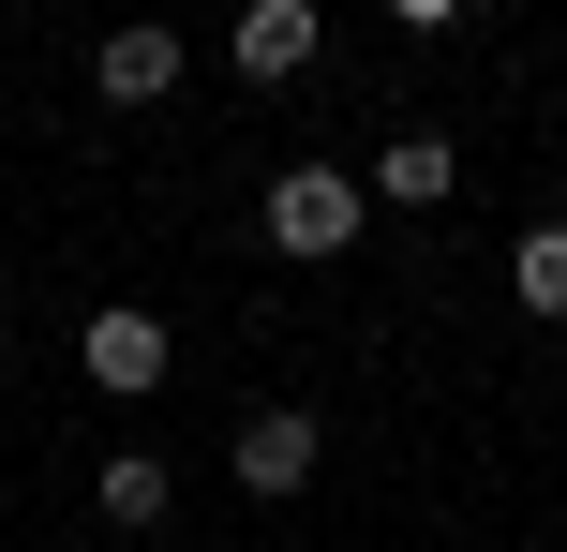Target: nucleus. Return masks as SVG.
Returning <instances> with one entry per match:
<instances>
[{
	"mask_svg": "<svg viewBox=\"0 0 567 552\" xmlns=\"http://www.w3.org/2000/svg\"><path fill=\"white\" fill-rule=\"evenodd\" d=\"M508 299L538 329H567V225H523V254H508Z\"/></svg>",
	"mask_w": 567,
	"mask_h": 552,
	"instance_id": "nucleus-8",
	"label": "nucleus"
},
{
	"mask_svg": "<svg viewBox=\"0 0 567 552\" xmlns=\"http://www.w3.org/2000/svg\"><path fill=\"white\" fill-rule=\"evenodd\" d=\"M165 448H105V478H90V508H105V523H165Z\"/></svg>",
	"mask_w": 567,
	"mask_h": 552,
	"instance_id": "nucleus-7",
	"label": "nucleus"
},
{
	"mask_svg": "<svg viewBox=\"0 0 567 552\" xmlns=\"http://www.w3.org/2000/svg\"><path fill=\"white\" fill-rule=\"evenodd\" d=\"M343 239H359V165H284L269 179V254H343Z\"/></svg>",
	"mask_w": 567,
	"mask_h": 552,
	"instance_id": "nucleus-1",
	"label": "nucleus"
},
{
	"mask_svg": "<svg viewBox=\"0 0 567 552\" xmlns=\"http://www.w3.org/2000/svg\"><path fill=\"white\" fill-rule=\"evenodd\" d=\"M225 464H239V493H299V478H313V404H255V418H239V434H225Z\"/></svg>",
	"mask_w": 567,
	"mask_h": 552,
	"instance_id": "nucleus-3",
	"label": "nucleus"
},
{
	"mask_svg": "<svg viewBox=\"0 0 567 552\" xmlns=\"http://www.w3.org/2000/svg\"><path fill=\"white\" fill-rule=\"evenodd\" d=\"M75 358H90V388H105V404H150V388H165V314H135V299H105V314L75 329Z\"/></svg>",
	"mask_w": 567,
	"mask_h": 552,
	"instance_id": "nucleus-2",
	"label": "nucleus"
},
{
	"mask_svg": "<svg viewBox=\"0 0 567 552\" xmlns=\"http://www.w3.org/2000/svg\"><path fill=\"white\" fill-rule=\"evenodd\" d=\"M299 60H313V0H239V75L284 90Z\"/></svg>",
	"mask_w": 567,
	"mask_h": 552,
	"instance_id": "nucleus-6",
	"label": "nucleus"
},
{
	"mask_svg": "<svg viewBox=\"0 0 567 552\" xmlns=\"http://www.w3.org/2000/svg\"><path fill=\"white\" fill-rule=\"evenodd\" d=\"M179 60H195V45H179V30H105V45H90V90H105V105H165V90H179Z\"/></svg>",
	"mask_w": 567,
	"mask_h": 552,
	"instance_id": "nucleus-4",
	"label": "nucleus"
},
{
	"mask_svg": "<svg viewBox=\"0 0 567 552\" xmlns=\"http://www.w3.org/2000/svg\"><path fill=\"white\" fill-rule=\"evenodd\" d=\"M373 195H389V209H449L463 195V149L449 135H389V149H373Z\"/></svg>",
	"mask_w": 567,
	"mask_h": 552,
	"instance_id": "nucleus-5",
	"label": "nucleus"
},
{
	"mask_svg": "<svg viewBox=\"0 0 567 552\" xmlns=\"http://www.w3.org/2000/svg\"><path fill=\"white\" fill-rule=\"evenodd\" d=\"M389 15H403V30H449V15H463V0H389Z\"/></svg>",
	"mask_w": 567,
	"mask_h": 552,
	"instance_id": "nucleus-9",
	"label": "nucleus"
}]
</instances>
